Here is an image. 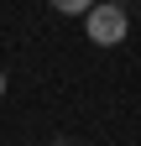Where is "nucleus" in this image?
I'll use <instances>...</instances> for the list:
<instances>
[{
    "label": "nucleus",
    "mask_w": 141,
    "mask_h": 146,
    "mask_svg": "<svg viewBox=\"0 0 141 146\" xmlns=\"http://www.w3.org/2000/svg\"><path fill=\"white\" fill-rule=\"evenodd\" d=\"M84 31H89V42L94 47H115V42H126V11H120V0H94L89 11H84Z\"/></svg>",
    "instance_id": "1"
},
{
    "label": "nucleus",
    "mask_w": 141,
    "mask_h": 146,
    "mask_svg": "<svg viewBox=\"0 0 141 146\" xmlns=\"http://www.w3.org/2000/svg\"><path fill=\"white\" fill-rule=\"evenodd\" d=\"M0 99H5V73H0Z\"/></svg>",
    "instance_id": "3"
},
{
    "label": "nucleus",
    "mask_w": 141,
    "mask_h": 146,
    "mask_svg": "<svg viewBox=\"0 0 141 146\" xmlns=\"http://www.w3.org/2000/svg\"><path fill=\"white\" fill-rule=\"evenodd\" d=\"M47 5L58 11V16H84V11L94 5V0H47Z\"/></svg>",
    "instance_id": "2"
}]
</instances>
